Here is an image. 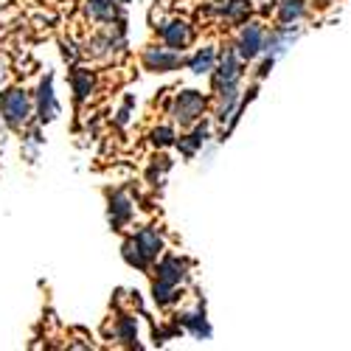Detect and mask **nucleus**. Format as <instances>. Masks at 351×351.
<instances>
[{
    "label": "nucleus",
    "mask_w": 351,
    "mask_h": 351,
    "mask_svg": "<svg viewBox=\"0 0 351 351\" xmlns=\"http://www.w3.org/2000/svg\"><path fill=\"white\" fill-rule=\"evenodd\" d=\"M62 53H65V60H71V62H73V60H76V56H79L76 45H65V51H62Z\"/></svg>",
    "instance_id": "21"
},
{
    "label": "nucleus",
    "mask_w": 351,
    "mask_h": 351,
    "mask_svg": "<svg viewBox=\"0 0 351 351\" xmlns=\"http://www.w3.org/2000/svg\"><path fill=\"white\" fill-rule=\"evenodd\" d=\"M152 298H155L160 306L174 304V301L180 298V295H178V284H169V281L158 278V281H155V287H152Z\"/></svg>",
    "instance_id": "14"
},
{
    "label": "nucleus",
    "mask_w": 351,
    "mask_h": 351,
    "mask_svg": "<svg viewBox=\"0 0 351 351\" xmlns=\"http://www.w3.org/2000/svg\"><path fill=\"white\" fill-rule=\"evenodd\" d=\"M87 14L96 23H119V3L115 0H87Z\"/></svg>",
    "instance_id": "11"
},
{
    "label": "nucleus",
    "mask_w": 351,
    "mask_h": 351,
    "mask_svg": "<svg viewBox=\"0 0 351 351\" xmlns=\"http://www.w3.org/2000/svg\"><path fill=\"white\" fill-rule=\"evenodd\" d=\"M180 324H183L197 340H208V337H211V326H208V320H206V312L183 315V317H180Z\"/></svg>",
    "instance_id": "12"
},
{
    "label": "nucleus",
    "mask_w": 351,
    "mask_h": 351,
    "mask_svg": "<svg viewBox=\"0 0 351 351\" xmlns=\"http://www.w3.org/2000/svg\"><path fill=\"white\" fill-rule=\"evenodd\" d=\"M71 84H73L76 101H84L87 96L93 93V73H90V71H82V68H76V71L71 73Z\"/></svg>",
    "instance_id": "13"
},
{
    "label": "nucleus",
    "mask_w": 351,
    "mask_h": 351,
    "mask_svg": "<svg viewBox=\"0 0 351 351\" xmlns=\"http://www.w3.org/2000/svg\"><path fill=\"white\" fill-rule=\"evenodd\" d=\"M160 37L169 48H178L183 51L189 43H191V28L186 20H169L166 25H160Z\"/></svg>",
    "instance_id": "7"
},
{
    "label": "nucleus",
    "mask_w": 351,
    "mask_h": 351,
    "mask_svg": "<svg viewBox=\"0 0 351 351\" xmlns=\"http://www.w3.org/2000/svg\"><path fill=\"white\" fill-rule=\"evenodd\" d=\"M304 14V0H284L281 3V20L284 23H292Z\"/></svg>",
    "instance_id": "19"
},
{
    "label": "nucleus",
    "mask_w": 351,
    "mask_h": 351,
    "mask_svg": "<svg viewBox=\"0 0 351 351\" xmlns=\"http://www.w3.org/2000/svg\"><path fill=\"white\" fill-rule=\"evenodd\" d=\"M115 337L124 340V343H135V337H138V324H135V317L121 315V317H119V326H115Z\"/></svg>",
    "instance_id": "17"
},
{
    "label": "nucleus",
    "mask_w": 351,
    "mask_h": 351,
    "mask_svg": "<svg viewBox=\"0 0 351 351\" xmlns=\"http://www.w3.org/2000/svg\"><path fill=\"white\" fill-rule=\"evenodd\" d=\"M265 28H261L258 23H247L245 25V32H242V37H239V56L242 60H256V56L265 51Z\"/></svg>",
    "instance_id": "5"
},
{
    "label": "nucleus",
    "mask_w": 351,
    "mask_h": 351,
    "mask_svg": "<svg viewBox=\"0 0 351 351\" xmlns=\"http://www.w3.org/2000/svg\"><path fill=\"white\" fill-rule=\"evenodd\" d=\"M119 3H121V6H124V3H130V0H119Z\"/></svg>",
    "instance_id": "22"
},
{
    "label": "nucleus",
    "mask_w": 351,
    "mask_h": 351,
    "mask_svg": "<svg viewBox=\"0 0 351 351\" xmlns=\"http://www.w3.org/2000/svg\"><path fill=\"white\" fill-rule=\"evenodd\" d=\"M132 242L138 245V250H141V256H143L146 261L158 258V253L163 250V237H160L155 228H141L135 237H132Z\"/></svg>",
    "instance_id": "9"
},
{
    "label": "nucleus",
    "mask_w": 351,
    "mask_h": 351,
    "mask_svg": "<svg viewBox=\"0 0 351 351\" xmlns=\"http://www.w3.org/2000/svg\"><path fill=\"white\" fill-rule=\"evenodd\" d=\"M132 214H135L132 199H130L124 191H115V194L110 197V225L119 230V228H124V225L132 219Z\"/></svg>",
    "instance_id": "8"
},
{
    "label": "nucleus",
    "mask_w": 351,
    "mask_h": 351,
    "mask_svg": "<svg viewBox=\"0 0 351 351\" xmlns=\"http://www.w3.org/2000/svg\"><path fill=\"white\" fill-rule=\"evenodd\" d=\"M152 141H155V146H171L174 143V130L171 127H158L152 132Z\"/></svg>",
    "instance_id": "20"
},
{
    "label": "nucleus",
    "mask_w": 351,
    "mask_h": 351,
    "mask_svg": "<svg viewBox=\"0 0 351 351\" xmlns=\"http://www.w3.org/2000/svg\"><path fill=\"white\" fill-rule=\"evenodd\" d=\"M208 138V124H199L197 130H194V135H189V138H180L178 141V146H180V152L186 155V158H191L194 152H197V146Z\"/></svg>",
    "instance_id": "15"
},
{
    "label": "nucleus",
    "mask_w": 351,
    "mask_h": 351,
    "mask_svg": "<svg viewBox=\"0 0 351 351\" xmlns=\"http://www.w3.org/2000/svg\"><path fill=\"white\" fill-rule=\"evenodd\" d=\"M0 115L9 130H23L28 115H32V99L25 96V90L14 87V90H6L0 96Z\"/></svg>",
    "instance_id": "1"
},
{
    "label": "nucleus",
    "mask_w": 351,
    "mask_h": 351,
    "mask_svg": "<svg viewBox=\"0 0 351 351\" xmlns=\"http://www.w3.org/2000/svg\"><path fill=\"white\" fill-rule=\"evenodd\" d=\"M202 110H206V96L197 90H183L178 99H174V119H178L183 127H191Z\"/></svg>",
    "instance_id": "2"
},
{
    "label": "nucleus",
    "mask_w": 351,
    "mask_h": 351,
    "mask_svg": "<svg viewBox=\"0 0 351 351\" xmlns=\"http://www.w3.org/2000/svg\"><path fill=\"white\" fill-rule=\"evenodd\" d=\"M189 68H191V73H208V71H214V51L211 48H202V51H197L191 60H189Z\"/></svg>",
    "instance_id": "16"
},
{
    "label": "nucleus",
    "mask_w": 351,
    "mask_h": 351,
    "mask_svg": "<svg viewBox=\"0 0 351 351\" xmlns=\"http://www.w3.org/2000/svg\"><path fill=\"white\" fill-rule=\"evenodd\" d=\"M124 258H127V265H132V267H138V270H146V265H149V261L141 256V250H138V245H135L132 239L124 242Z\"/></svg>",
    "instance_id": "18"
},
{
    "label": "nucleus",
    "mask_w": 351,
    "mask_h": 351,
    "mask_svg": "<svg viewBox=\"0 0 351 351\" xmlns=\"http://www.w3.org/2000/svg\"><path fill=\"white\" fill-rule=\"evenodd\" d=\"M186 276H189V265H186L180 256H166V258H160V265H158V278H163V281H169V284H178V287H180V281H186Z\"/></svg>",
    "instance_id": "10"
},
{
    "label": "nucleus",
    "mask_w": 351,
    "mask_h": 351,
    "mask_svg": "<svg viewBox=\"0 0 351 351\" xmlns=\"http://www.w3.org/2000/svg\"><path fill=\"white\" fill-rule=\"evenodd\" d=\"M60 115V101L53 96V76H45L37 90V124H51Z\"/></svg>",
    "instance_id": "4"
},
{
    "label": "nucleus",
    "mask_w": 351,
    "mask_h": 351,
    "mask_svg": "<svg viewBox=\"0 0 351 351\" xmlns=\"http://www.w3.org/2000/svg\"><path fill=\"white\" fill-rule=\"evenodd\" d=\"M239 79H242V56L228 51L222 56V62H219L217 76H214V87H217V90H222V87H228V84H237Z\"/></svg>",
    "instance_id": "6"
},
{
    "label": "nucleus",
    "mask_w": 351,
    "mask_h": 351,
    "mask_svg": "<svg viewBox=\"0 0 351 351\" xmlns=\"http://www.w3.org/2000/svg\"><path fill=\"white\" fill-rule=\"evenodd\" d=\"M143 65L158 73H171L183 65V53L178 48H146Z\"/></svg>",
    "instance_id": "3"
}]
</instances>
